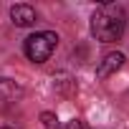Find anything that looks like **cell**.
I'll return each instance as SVG.
<instances>
[{"instance_id": "2", "label": "cell", "mask_w": 129, "mask_h": 129, "mask_svg": "<svg viewBox=\"0 0 129 129\" xmlns=\"http://www.w3.org/2000/svg\"><path fill=\"white\" fill-rule=\"evenodd\" d=\"M56 46H58V36L53 30H41V33H33V36L25 38L23 51H25V56L33 63H43V61L51 58V53L56 51Z\"/></svg>"}, {"instance_id": "3", "label": "cell", "mask_w": 129, "mask_h": 129, "mask_svg": "<svg viewBox=\"0 0 129 129\" xmlns=\"http://www.w3.org/2000/svg\"><path fill=\"white\" fill-rule=\"evenodd\" d=\"M121 66H124V53H119V51L106 53V56L99 61V66H96V79H109V76L116 74Z\"/></svg>"}, {"instance_id": "4", "label": "cell", "mask_w": 129, "mask_h": 129, "mask_svg": "<svg viewBox=\"0 0 129 129\" xmlns=\"http://www.w3.org/2000/svg\"><path fill=\"white\" fill-rule=\"evenodd\" d=\"M10 20H13L18 28H28V25L36 23V10H33L30 5H25V3H18V5L10 8Z\"/></svg>"}, {"instance_id": "7", "label": "cell", "mask_w": 129, "mask_h": 129, "mask_svg": "<svg viewBox=\"0 0 129 129\" xmlns=\"http://www.w3.org/2000/svg\"><path fill=\"white\" fill-rule=\"evenodd\" d=\"M58 129H84V126H81V121H79V119H71V121L58 124Z\"/></svg>"}, {"instance_id": "6", "label": "cell", "mask_w": 129, "mask_h": 129, "mask_svg": "<svg viewBox=\"0 0 129 129\" xmlns=\"http://www.w3.org/2000/svg\"><path fill=\"white\" fill-rule=\"evenodd\" d=\"M41 121H43L46 129H58V124H56L58 119H56V114H51V111H43V114H41Z\"/></svg>"}, {"instance_id": "1", "label": "cell", "mask_w": 129, "mask_h": 129, "mask_svg": "<svg viewBox=\"0 0 129 129\" xmlns=\"http://www.w3.org/2000/svg\"><path fill=\"white\" fill-rule=\"evenodd\" d=\"M124 28H126V15H124V8L116 3H104L91 15V33L101 43L119 41Z\"/></svg>"}, {"instance_id": "5", "label": "cell", "mask_w": 129, "mask_h": 129, "mask_svg": "<svg viewBox=\"0 0 129 129\" xmlns=\"http://www.w3.org/2000/svg\"><path fill=\"white\" fill-rule=\"evenodd\" d=\"M23 96V89L18 84H13L10 79H0V106H8V104H15L18 99Z\"/></svg>"}, {"instance_id": "8", "label": "cell", "mask_w": 129, "mask_h": 129, "mask_svg": "<svg viewBox=\"0 0 129 129\" xmlns=\"http://www.w3.org/2000/svg\"><path fill=\"white\" fill-rule=\"evenodd\" d=\"M3 129H15V126H3Z\"/></svg>"}]
</instances>
